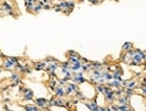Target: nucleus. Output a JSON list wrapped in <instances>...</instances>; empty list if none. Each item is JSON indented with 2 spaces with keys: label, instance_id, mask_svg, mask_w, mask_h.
Instances as JSON below:
<instances>
[{
  "label": "nucleus",
  "instance_id": "obj_1",
  "mask_svg": "<svg viewBox=\"0 0 146 111\" xmlns=\"http://www.w3.org/2000/svg\"><path fill=\"white\" fill-rule=\"evenodd\" d=\"M78 89V84H76L75 82H67V84L64 85V90H66V96H70L73 95L75 91Z\"/></svg>",
  "mask_w": 146,
  "mask_h": 111
},
{
  "label": "nucleus",
  "instance_id": "obj_2",
  "mask_svg": "<svg viewBox=\"0 0 146 111\" xmlns=\"http://www.w3.org/2000/svg\"><path fill=\"white\" fill-rule=\"evenodd\" d=\"M33 102H34L35 105H38L41 110H49V108H48V99L47 98H35Z\"/></svg>",
  "mask_w": 146,
  "mask_h": 111
},
{
  "label": "nucleus",
  "instance_id": "obj_3",
  "mask_svg": "<svg viewBox=\"0 0 146 111\" xmlns=\"http://www.w3.org/2000/svg\"><path fill=\"white\" fill-rule=\"evenodd\" d=\"M22 99L23 101H28V102H32V101H34V92L32 91L31 89L28 88H25L23 87L22 89Z\"/></svg>",
  "mask_w": 146,
  "mask_h": 111
},
{
  "label": "nucleus",
  "instance_id": "obj_4",
  "mask_svg": "<svg viewBox=\"0 0 146 111\" xmlns=\"http://www.w3.org/2000/svg\"><path fill=\"white\" fill-rule=\"evenodd\" d=\"M85 105V108L88 109V110H92V111H97V109H98V103H97V99H95V98H92V99H90V101H84V103H83Z\"/></svg>",
  "mask_w": 146,
  "mask_h": 111
},
{
  "label": "nucleus",
  "instance_id": "obj_5",
  "mask_svg": "<svg viewBox=\"0 0 146 111\" xmlns=\"http://www.w3.org/2000/svg\"><path fill=\"white\" fill-rule=\"evenodd\" d=\"M15 66H16V62L13 61L11 57H6L4 60V62H2V68L6 69V70H12V69L15 68Z\"/></svg>",
  "mask_w": 146,
  "mask_h": 111
},
{
  "label": "nucleus",
  "instance_id": "obj_6",
  "mask_svg": "<svg viewBox=\"0 0 146 111\" xmlns=\"http://www.w3.org/2000/svg\"><path fill=\"white\" fill-rule=\"evenodd\" d=\"M130 99H131V97L126 96V95L124 94V95H122V96H119V97H117V98H116V103L118 104V105L130 104Z\"/></svg>",
  "mask_w": 146,
  "mask_h": 111
},
{
  "label": "nucleus",
  "instance_id": "obj_7",
  "mask_svg": "<svg viewBox=\"0 0 146 111\" xmlns=\"http://www.w3.org/2000/svg\"><path fill=\"white\" fill-rule=\"evenodd\" d=\"M60 68V63L59 61H53V62H48L47 63L46 70H52V71H56Z\"/></svg>",
  "mask_w": 146,
  "mask_h": 111
},
{
  "label": "nucleus",
  "instance_id": "obj_8",
  "mask_svg": "<svg viewBox=\"0 0 146 111\" xmlns=\"http://www.w3.org/2000/svg\"><path fill=\"white\" fill-rule=\"evenodd\" d=\"M57 80H59V77H52V78H49V82H48V88L50 91H54L55 88L57 87Z\"/></svg>",
  "mask_w": 146,
  "mask_h": 111
},
{
  "label": "nucleus",
  "instance_id": "obj_9",
  "mask_svg": "<svg viewBox=\"0 0 146 111\" xmlns=\"http://www.w3.org/2000/svg\"><path fill=\"white\" fill-rule=\"evenodd\" d=\"M54 94L56 97H66V90H64V87H56L54 90Z\"/></svg>",
  "mask_w": 146,
  "mask_h": 111
},
{
  "label": "nucleus",
  "instance_id": "obj_10",
  "mask_svg": "<svg viewBox=\"0 0 146 111\" xmlns=\"http://www.w3.org/2000/svg\"><path fill=\"white\" fill-rule=\"evenodd\" d=\"M34 69L35 70H46L47 68V63L45 61H41V62H34Z\"/></svg>",
  "mask_w": 146,
  "mask_h": 111
},
{
  "label": "nucleus",
  "instance_id": "obj_11",
  "mask_svg": "<svg viewBox=\"0 0 146 111\" xmlns=\"http://www.w3.org/2000/svg\"><path fill=\"white\" fill-rule=\"evenodd\" d=\"M74 94H75V97H76L77 99H80V102H81V101H82V102H84V101H86V99H88V98H86V96H85L84 94L82 92V90H80V88L77 89Z\"/></svg>",
  "mask_w": 146,
  "mask_h": 111
},
{
  "label": "nucleus",
  "instance_id": "obj_12",
  "mask_svg": "<svg viewBox=\"0 0 146 111\" xmlns=\"http://www.w3.org/2000/svg\"><path fill=\"white\" fill-rule=\"evenodd\" d=\"M22 109H23V110H27V111H39V110H41L38 105H35L34 103L27 104V105H23Z\"/></svg>",
  "mask_w": 146,
  "mask_h": 111
},
{
  "label": "nucleus",
  "instance_id": "obj_13",
  "mask_svg": "<svg viewBox=\"0 0 146 111\" xmlns=\"http://www.w3.org/2000/svg\"><path fill=\"white\" fill-rule=\"evenodd\" d=\"M81 68H82V62H81V61H77V62H75V63L70 64V70H71L73 73L81 70Z\"/></svg>",
  "mask_w": 146,
  "mask_h": 111
},
{
  "label": "nucleus",
  "instance_id": "obj_14",
  "mask_svg": "<svg viewBox=\"0 0 146 111\" xmlns=\"http://www.w3.org/2000/svg\"><path fill=\"white\" fill-rule=\"evenodd\" d=\"M91 69H92L91 62H86V63H82V68H81V70H82L83 73H88V71H90Z\"/></svg>",
  "mask_w": 146,
  "mask_h": 111
},
{
  "label": "nucleus",
  "instance_id": "obj_15",
  "mask_svg": "<svg viewBox=\"0 0 146 111\" xmlns=\"http://www.w3.org/2000/svg\"><path fill=\"white\" fill-rule=\"evenodd\" d=\"M133 48V43L132 42H125L123 44V52H127V50H131Z\"/></svg>",
  "mask_w": 146,
  "mask_h": 111
},
{
  "label": "nucleus",
  "instance_id": "obj_16",
  "mask_svg": "<svg viewBox=\"0 0 146 111\" xmlns=\"http://www.w3.org/2000/svg\"><path fill=\"white\" fill-rule=\"evenodd\" d=\"M41 9H43V6L36 2V4L34 5V7H33V12H34V13H39Z\"/></svg>",
  "mask_w": 146,
  "mask_h": 111
},
{
  "label": "nucleus",
  "instance_id": "obj_17",
  "mask_svg": "<svg viewBox=\"0 0 146 111\" xmlns=\"http://www.w3.org/2000/svg\"><path fill=\"white\" fill-rule=\"evenodd\" d=\"M92 69H102L103 67V63L102 62H91Z\"/></svg>",
  "mask_w": 146,
  "mask_h": 111
},
{
  "label": "nucleus",
  "instance_id": "obj_18",
  "mask_svg": "<svg viewBox=\"0 0 146 111\" xmlns=\"http://www.w3.org/2000/svg\"><path fill=\"white\" fill-rule=\"evenodd\" d=\"M9 78H11V81H15V80H18V78H20V73H18V71L12 73L11 76H9Z\"/></svg>",
  "mask_w": 146,
  "mask_h": 111
},
{
  "label": "nucleus",
  "instance_id": "obj_19",
  "mask_svg": "<svg viewBox=\"0 0 146 111\" xmlns=\"http://www.w3.org/2000/svg\"><path fill=\"white\" fill-rule=\"evenodd\" d=\"M68 57V62H69L70 64H73V63H75L77 61H80V57H75V56H67Z\"/></svg>",
  "mask_w": 146,
  "mask_h": 111
},
{
  "label": "nucleus",
  "instance_id": "obj_20",
  "mask_svg": "<svg viewBox=\"0 0 146 111\" xmlns=\"http://www.w3.org/2000/svg\"><path fill=\"white\" fill-rule=\"evenodd\" d=\"M53 8H54L55 12H62V8L60 7V6H57V5H55V6H53Z\"/></svg>",
  "mask_w": 146,
  "mask_h": 111
},
{
  "label": "nucleus",
  "instance_id": "obj_21",
  "mask_svg": "<svg viewBox=\"0 0 146 111\" xmlns=\"http://www.w3.org/2000/svg\"><path fill=\"white\" fill-rule=\"evenodd\" d=\"M43 8L45 9H52L53 6H52V4H46V5H43Z\"/></svg>",
  "mask_w": 146,
  "mask_h": 111
},
{
  "label": "nucleus",
  "instance_id": "obj_22",
  "mask_svg": "<svg viewBox=\"0 0 146 111\" xmlns=\"http://www.w3.org/2000/svg\"><path fill=\"white\" fill-rule=\"evenodd\" d=\"M89 2H91L92 5H98L100 1V0H89Z\"/></svg>",
  "mask_w": 146,
  "mask_h": 111
},
{
  "label": "nucleus",
  "instance_id": "obj_23",
  "mask_svg": "<svg viewBox=\"0 0 146 111\" xmlns=\"http://www.w3.org/2000/svg\"><path fill=\"white\" fill-rule=\"evenodd\" d=\"M80 61H81L82 63H86V62H90V61H89L88 59H85V57H82V56H81V60H80Z\"/></svg>",
  "mask_w": 146,
  "mask_h": 111
},
{
  "label": "nucleus",
  "instance_id": "obj_24",
  "mask_svg": "<svg viewBox=\"0 0 146 111\" xmlns=\"http://www.w3.org/2000/svg\"><path fill=\"white\" fill-rule=\"evenodd\" d=\"M4 109H5V110H8V109H9V106H8V105H4Z\"/></svg>",
  "mask_w": 146,
  "mask_h": 111
},
{
  "label": "nucleus",
  "instance_id": "obj_25",
  "mask_svg": "<svg viewBox=\"0 0 146 111\" xmlns=\"http://www.w3.org/2000/svg\"><path fill=\"white\" fill-rule=\"evenodd\" d=\"M12 1H14V0H12Z\"/></svg>",
  "mask_w": 146,
  "mask_h": 111
}]
</instances>
